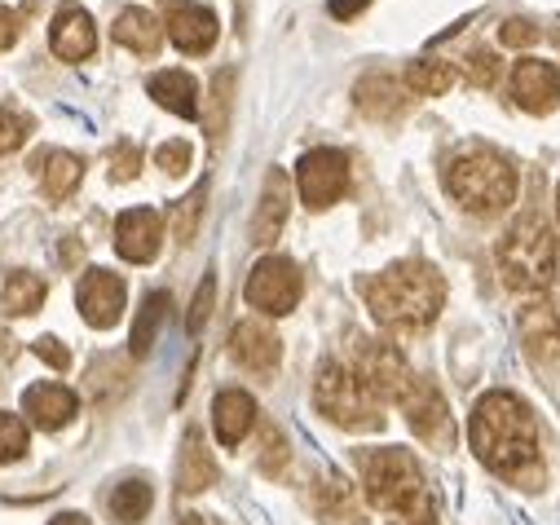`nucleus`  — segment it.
<instances>
[{"label": "nucleus", "mask_w": 560, "mask_h": 525, "mask_svg": "<svg viewBox=\"0 0 560 525\" xmlns=\"http://www.w3.org/2000/svg\"><path fill=\"white\" fill-rule=\"evenodd\" d=\"M366 5H371V0H331V5H327V10H331V19H340V23H345V19L362 14Z\"/></svg>", "instance_id": "42"}, {"label": "nucleus", "mask_w": 560, "mask_h": 525, "mask_svg": "<svg viewBox=\"0 0 560 525\" xmlns=\"http://www.w3.org/2000/svg\"><path fill=\"white\" fill-rule=\"evenodd\" d=\"M49 525H89V516H80V512H62V516H54Z\"/></svg>", "instance_id": "43"}, {"label": "nucleus", "mask_w": 560, "mask_h": 525, "mask_svg": "<svg viewBox=\"0 0 560 525\" xmlns=\"http://www.w3.org/2000/svg\"><path fill=\"white\" fill-rule=\"evenodd\" d=\"M40 173H45V190H49V199H67V195L80 186L84 164H80L75 155H67V151H54V155H45Z\"/></svg>", "instance_id": "27"}, {"label": "nucleus", "mask_w": 560, "mask_h": 525, "mask_svg": "<svg viewBox=\"0 0 560 525\" xmlns=\"http://www.w3.org/2000/svg\"><path fill=\"white\" fill-rule=\"evenodd\" d=\"M314 407L331 424H340L349 433H375V429H384L380 398L358 380V371H349L340 362H327L318 371V380H314Z\"/></svg>", "instance_id": "6"}, {"label": "nucleus", "mask_w": 560, "mask_h": 525, "mask_svg": "<svg viewBox=\"0 0 560 525\" xmlns=\"http://www.w3.org/2000/svg\"><path fill=\"white\" fill-rule=\"evenodd\" d=\"M217 14L208 5H195V0H177L168 10V40L182 54H208L217 45Z\"/></svg>", "instance_id": "14"}, {"label": "nucleus", "mask_w": 560, "mask_h": 525, "mask_svg": "<svg viewBox=\"0 0 560 525\" xmlns=\"http://www.w3.org/2000/svg\"><path fill=\"white\" fill-rule=\"evenodd\" d=\"M182 525H203V516H186V521H182Z\"/></svg>", "instance_id": "44"}, {"label": "nucleus", "mask_w": 560, "mask_h": 525, "mask_svg": "<svg viewBox=\"0 0 560 525\" xmlns=\"http://www.w3.org/2000/svg\"><path fill=\"white\" fill-rule=\"evenodd\" d=\"M151 503H155V494H151L147 481H119L115 494H110V516L132 525V521H142L151 512Z\"/></svg>", "instance_id": "28"}, {"label": "nucleus", "mask_w": 560, "mask_h": 525, "mask_svg": "<svg viewBox=\"0 0 560 525\" xmlns=\"http://www.w3.org/2000/svg\"><path fill=\"white\" fill-rule=\"evenodd\" d=\"M212 420H217V438H221V446H238V442L252 433V424H256V402H252V393H243V388H225V393H217Z\"/></svg>", "instance_id": "20"}, {"label": "nucleus", "mask_w": 560, "mask_h": 525, "mask_svg": "<svg viewBox=\"0 0 560 525\" xmlns=\"http://www.w3.org/2000/svg\"><path fill=\"white\" fill-rule=\"evenodd\" d=\"M283 459H288L283 438H278V433L269 429V433H265V455H260V468H265V472H278V468H283Z\"/></svg>", "instance_id": "40"}, {"label": "nucleus", "mask_w": 560, "mask_h": 525, "mask_svg": "<svg viewBox=\"0 0 560 525\" xmlns=\"http://www.w3.org/2000/svg\"><path fill=\"white\" fill-rule=\"evenodd\" d=\"M499 40H503L508 49H529V45H538V23H525V19H508V23L499 27Z\"/></svg>", "instance_id": "34"}, {"label": "nucleus", "mask_w": 560, "mask_h": 525, "mask_svg": "<svg viewBox=\"0 0 560 525\" xmlns=\"http://www.w3.org/2000/svg\"><path fill=\"white\" fill-rule=\"evenodd\" d=\"M75 305H80V318L89 327H115L119 314H124V283L110 275V270H89L80 279V292H75Z\"/></svg>", "instance_id": "12"}, {"label": "nucleus", "mask_w": 560, "mask_h": 525, "mask_svg": "<svg viewBox=\"0 0 560 525\" xmlns=\"http://www.w3.org/2000/svg\"><path fill=\"white\" fill-rule=\"evenodd\" d=\"M115 40L132 54H155L160 40H164V23L151 10H124L115 19Z\"/></svg>", "instance_id": "22"}, {"label": "nucleus", "mask_w": 560, "mask_h": 525, "mask_svg": "<svg viewBox=\"0 0 560 525\" xmlns=\"http://www.w3.org/2000/svg\"><path fill=\"white\" fill-rule=\"evenodd\" d=\"M49 45L62 62H84L97 49V27L80 5H67V10H58L54 27H49Z\"/></svg>", "instance_id": "17"}, {"label": "nucleus", "mask_w": 560, "mask_h": 525, "mask_svg": "<svg viewBox=\"0 0 560 525\" xmlns=\"http://www.w3.org/2000/svg\"><path fill=\"white\" fill-rule=\"evenodd\" d=\"M151 97H155L164 110L182 115V119H195V115H199V84H195V75H186V71H160V75L151 80Z\"/></svg>", "instance_id": "21"}, {"label": "nucleus", "mask_w": 560, "mask_h": 525, "mask_svg": "<svg viewBox=\"0 0 560 525\" xmlns=\"http://www.w3.org/2000/svg\"><path fill=\"white\" fill-rule=\"evenodd\" d=\"M212 481H217V464H212V455H208L203 438L190 429V433H186V442H182V468H177V486H182V494H199V490H208Z\"/></svg>", "instance_id": "24"}, {"label": "nucleus", "mask_w": 560, "mask_h": 525, "mask_svg": "<svg viewBox=\"0 0 560 525\" xmlns=\"http://www.w3.org/2000/svg\"><path fill=\"white\" fill-rule=\"evenodd\" d=\"M446 190L455 195L459 208L477 212V217H490L499 208H508L516 199V168L490 151V147H472V151H459L446 168Z\"/></svg>", "instance_id": "5"}, {"label": "nucleus", "mask_w": 560, "mask_h": 525, "mask_svg": "<svg viewBox=\"0 0 560 525\" xmlns=\"http://www.w3.org/2000/svg\"><path fill=\"white\" fill-rule=\"evenodd\" d=\"M288 208H292V182L288 173H269L265 177V195H260V208H256V221H252V238L260 247H269L278 234H283V221H288Z\"/></svg>", "instance_id": "19"}, {"label": "nucleus", "mask_w": 560, "mask_h": 525, "mask_svg": "<svg viewBox=\"0 0 560 525\" xmlns=\"http://www.w3.org/2000/svg\"><path fill=\"white\" fill-rule=\"evenodd\" d=\"M230 353L238 358V366L265 375V371L278 366V358H283V345H278V336H273L260 318H247V323H238V327L230 331Z\"/></svg>", "instance_id": "16"}, {"label": "nucleus", "mask_w": 560, "mask_h": 525, "mask_svg": "<svg viewBox=\"0 0 560 525\" xmlns=\"http://www.w3.org/2000/svg\"><path fill=\"white\" fill-rule=\"evenodd\" d=\"M75 393L71 388H62V384H32L27 393H23V411L32 416V424H40L45 433H58L62 424H71L75 420Z\"/></svg>", "instance_id": "18"}, {"label": "nucleus", "mask_w": 560, "mask_h": 525, "mask_svg": "<svg viewBox=\"0 0 560 525\" xmlns=\"http://www.w3.org/2000/svg\"><path fill=\"white\" fill-rule=\"evenodd\" d=\"M521 340L534 362H556L560 358V301H529L521 310Z\"/></svg>", "instance_id": "13"}, {"label": "nucleus", "mask_w": 560, "mask_h": 525, "mask_svg": "<svg viewBox=\"0 0 560 525\" xmlns=\"http://www.w3.org/2000/svg\"><path fill=\"white\" fill-rule=\"evenodd\" d=\"M556 45H560V32H556Z\"/></svg>", "instance_id": "46"}, {"label": "nucleus", "mask_w": 560, "mask_h": 525, "mask_svg": "<svg viewBox=\"0 0 560 525\" xmlns=\"http://www.w3.org/2000/svg\"><path fill=\"white\" fill-rule=\"evenodd\" d=\"M0 305H5L10 318H23V314H36L45 305V279L27 275V270H14L5 279V292H0Z\"/></svg>", "instance_id": "25"}, {"label": "nucleus", "mask_w": 560, "mask_h": 525, "mask_svg": "<svg viewBox=\"0 0 560 525\" xmlns=\"http://www.w3.org/2000/svg\"><path fill=\"white\" fill-rule=\"evenodd\" d=\"M296 186L310 208H331L349 190V160L340 151H310L296 164Z\"/></svg>", "instance_id": "9"}, {"label": "nucleus", "mask_w": 560, "mask_h": 525, "mask_svg": "<svg viewBox=\"0 0 560 525\" xmlns=\"http://www.w3.org/2000/svg\"><path fill=\"white\" fill-rule=\"evenodd\" d=\"M203 199H208V186H195V190L186 195V203L173 212V230H177V238H182V243H190V238H195V230H199V212H203Z\"/></svg>", "instance_id": "32"}, {"label": "nucleus", "mask_w": 560, "mask_h": 525, "mask_svg": "<svg viewBox=\"0 0 560 525\" xmlns=\"http://www.w3.org/2000/svg\"><path fill=\"white\" fill-rule=\"evenodd\" d=\"M358 380L375 393L380 402H406V393L415 388V371L406 366V358L384 345V340H362L358 345Z\"/></svg>", "instance_id": "8"}, {"label": "nucleus", "mask_w": 560, "mask_h": 525, "mask_svg": "<svg viewBox=\"0 0 560 525\" xmlns=\"http://www.w3.org/2000/svg\"><path fill=\"white\" fill-rule=\"evenodd\" d=\"M230 89H234V71H217L212 80V110H208V138L225 133V119H230Z\"/></svg>", "instance_id": "30"}, {"label": "nucleus", "mask_w": 560, "mask_h": 525, "mask_svg": "<svg viewBox=\"0 0 560 525\" xmlns=\"http://www.w3.org/2000/svg\"><path fill=\"white\" fill-rule=\"evenodd\" d=\"M494 256H499V275L512 292H542L556 275V234L538 212H525L499 238Z\"/></svg>", "instance_id": "4"}, {"label": "nucleus", "mask_w": 560, "mask_h": 525, "mask_svg": "<svg viewBox=\"0 0 560 525\" xmlns=\"http://www.w3.org/2000/svg\"><path fill=\"white\" fill-rule=\"evenodd\" d=\"M27 455V424L10 411H0V464H14Z\"/></svg>", "instance_id": "31"}, {"label": "nucleus", "mask_w": 560, "mask_h": 525, "mask_svg": "<svg viewBox=\"0 0 560 525\" xmlns=\"http://www.w3.org/2000/svg\"><path fill=\"white\" fill-rule=\"evenodd\" d=\"M19 32H23V27H19V19H14L5 5H0V49H10V45L19 40Z\"/></svg>", "instance_id": "41"}, {"label": "nucleus", "mask_w": 560, "mask_h": 525, "mask_svg": "<svg viewBox=\"0 0 560 525\" xmlns=\"http://www.w3.org/2000/svg\"><path fill=\"white\" fill-rule=\"evenodd\" d=\"M512 97L529 115H547L560 102V71L551 62H521L512 71Z\"/></svg>", "instance_id": "15"}, {"label": "nucleus", "mask_w": 560, "mask_h": 525, "mask_svg": "<svg viewBox=\"0 0 560 525\" xmlns=\"http://www.w3.org/2000/svg\"><path fill=\"white\" fill-rule=\"evenodd\" d=\"M362 292L375 323L393 331H424L446 305V279L424 260H401V266L366 279Z\"/></svg>", "instance_id": "2"}, {"label": "nucleus", "mask_w": 560, "mask_h": 525, "mask_svg": "<svg viewBox=\"0 0 560 525\" xmlns=\"http://www.w3.org/2000/svg\"><path fill=\"white\" fill-rule=\"evenodd\" d=\"M160 243H164V221L160 212L151 208H128L119 212L115 221V252L124 260H132V266H147V260L160 256Z\"/></svg>", "instance_id": "10"}, {"label": "nucleus", "mask_w": 560, "mask_h": 525, "mask_svg": "<svg viewBox=\"0 0 560 525\" xmlns=\"http://www.w3.org/2000/svg\"><path fill=\"white\" fill-rule=\"evenodd\" d=\"M468 442L477 451V459L512 481H529L538 472V424L525 398L508 388H494L477 402L472 424H468Z\"/></svg>", "instance_id": "1"}, {"label": "nucleus", "mask_w": 560, "mask_h": 525, "mask_svg": "<svg viewBox=\"0 0 560 525\" xmlns=\"http://www.w3.org/2000/svg\"><path fill=\"white\" fill-rule=\"evenodd\" d=\"M32 349L54 366V371H67L71 366V353H67V345H58L54 336H40V340H32Z\"/></svg>", "instance_id": "39"}, {"label": "nucleus", "mask_w": 560, "mask_h": 525, "mask_svg": "<svg viewBox=\"0 0 560 525\" xmlns=\"http://www.w3.org/2000/svg\"><path fill=\"white\" fill-rule=\"evenodd\" d=\"M301 292H305V279L288 256H265L247 279V305H256L260 314H273V318L292 314L301 305Z\"/></svg>", "instance_id": "7"}, {"label": "nucleus", "mask_w": 560, "mask_h": 525, "mask_svg": "<svg viewBox=\"0 0 560 525\" xmlns=\"http://www.w3.org/2000/svg\"><path fill=\"white\" fill-rule=\"evenodd\" d=\"M494 75H499V58H494L490 49H477V54L468 58V84L490 89V84H494Z\"/></svg>", "instance_id": "36"}, {"label": "nucleus", "mask_w": 560, "mask_h": 525, "mask_svg": "<svg viewBox=\"0 0 560 525\" xmlns=\"http://www.w3.org/2000/svg\"><path fill=\"white\" fill-rule=\"evenodd\" d=\"M212 296H217V279L208 275L203 283H199V292H195V305H190V318H186V327L199 336L203 331V323L212 318Z\"/></svg>", "instance_id": "33"}, {"label": "nucleus", "mask_w": 560, "mask_h": 525, "mask_svg": "<svg viewBox=\"0 0 560 525\" xmlns=\"http://www.w3.org/2000/svg\"><path fill=\"white\" fill-rule=\"evenodd\" d=\"M556 217H560V190H556Z\"/></svg>", "instance_id": "45"}, {"label": "nucleus", "mask_w": 560, "mask_h": 525, "mask_svg": "<svg viewBox=\"0 0 560 525\" xmlns=\"http://www.w3.org/2000/svg\"><path fill=\"white\" fill-rule=\"evenodd\" d=\"M362 486L366 499L388 512V525H438V503L429 481L419 472L415 455L401 446H380L362 455Z\"/></svg>", "instance_id": "3"}, {"label": "nucleus", "mask_w": 560, "mask_h": 525, "mask_svg": "<svg viewBox=\"0 0 560 525\" xmlns=\"http://www.w3.org/2000/svg\"><path fill=\"white\" fill-rule=\"evenodd\" d=\"M137 168H142V151H137V147H119V151L110 155V177H115V182H132Z\"/></svg>", "instance_id": "38"}, {"label": "nucleus", "mask_w": 560, "mask_h": 525, "mask_svg": "<svg viewBox=\"0 0 560 525\" xmlns=\"http://www.w3.org/2000/svg\"><path fill=\"white\" fill-rule=\"evenodd\" d=\"M27 142V124L14 110H0V155H10Z\"/></svg>", "instance_id": "35"}, {"label": "nucleus", "mask_w": 560, "mask_h": 525, "mask_svg": "<svg viewBox=\"0 0 560 525\" xmlns=\"http://www.w3.org/2000/svg\"><path fill=\"white\" fill-rule=\"evenodd\" d=\"M455 71L446 62H410L406 67V89L410 93H451Z\"/></svg>", "instance_id": "29"}, {"label": "nucleus", "mask_w": 560, "mask_h": 525, "mask_svg": "<svg viewBox=\"0 0 560 525\" xmlns=\"http://www.w3.org/2000/svg\"><path fill=\"white\" fill-rule=\"evenodd\" d=\"M406 420L410 429L424 438V442H438V446H451L455 442V424H451V411H446V398L429 384V380H415V388L406 393Z\"/></svg>", "instance_id": "11"}, {"label": "nucleus", "mask_w": 560, "mask_h": 525, "mask_svg": "<svg viewBox=\"0 0 560 525\" xmlns=\"http://www.w3.org/2000/svg\"><path fill=\"white\" fill-rule=\"evenodd\" d=\"M155 164H160L168 177H182V173L190 168V147H186V142H164V147L155 151Z\"/></svg>", "instance_id": "37"}, {"label": "nucleus", "mask_w": 560, "mask_h": 525, "mask_svg": "<svg viewBox=\"0 0 560 525\" xmlns=\"http://www.w3.org/2000/svg\"><path fill=\"white\" fill-rule=\"evenodd\" d=\"M353 97H358V106H362L366 115H375V119H397V115L406 110L401 84H397L393 75H366V80H358Z\"/></svg>", "instance_id": "23"}, {"label": "nucleus", "mask_w": 560, "mask_h": 525, "mask_svg": "<svg viewBox=\"0 0 560 525\" xmlns=\"http://www.w3.org/2000/svg\"><path fill=\"white\" fill-rule=\"evenodd\" d=\"M168 292H151L147 296V305H142V314L132 318V358H147L151 353V345H155V336H160V327H164V318H168Z\"/></svg>", "instance_id": "26"}]
</instances>
